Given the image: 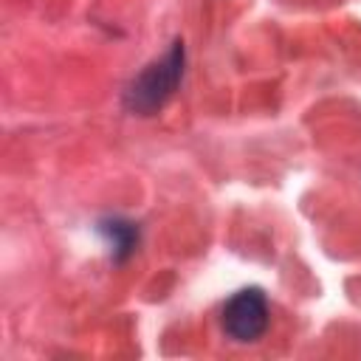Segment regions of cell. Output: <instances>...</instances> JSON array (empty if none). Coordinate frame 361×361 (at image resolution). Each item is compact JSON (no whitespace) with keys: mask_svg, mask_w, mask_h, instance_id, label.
I'll use <instances>...</instances> for the list:
<instances>
[{"mask_svg":"<svg viewBox=\"0 0 361 361\" xmlns=\"http://www.w3.org/2000/svg\"><path fill=\"white\" fill-rule=\"evenodd\" d=\"M223 333L231 341L248 344L257 341L271 322V310H268V299L259 288H243L237 290L226 305H223Z\"/></svg>","mask_w":361,"mask_h":361,"instance_id":"cell-2","label":"cell"},{"mask_svg":"<svg viewBox=\"0 0 361 361\" xmlns=\"http://www.w3.org/2000/svg\"><path fill=\"white\" fill-rule=\"evenodd\" d=\"M183 62H186V48L180 39H175L158 59H152L141 73L130 79L124 87L121 104L133 116H152L158 113L175 93L183 76Z\"/></svg>","mask_w":361,"mask_h":361,"instance_id":"cell-1","label":"cell"},{"mask_svg":"<svg viewBox=\"0 0 361 361\" xmlns=\"http://www.w3.org/2000/svg\"><path fill=\"white\" fill-rule=\"evenodd\" d=\"M96 231L102 234V240L110 248L113 262H118V265L127 262L138 248V226L124 217H104L96 223Z\"/></svg>","mask_w":361,"mask_h":361,"instance_id":"cell-3","label":"cell"}]
</instances>
